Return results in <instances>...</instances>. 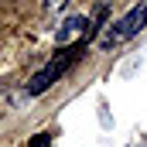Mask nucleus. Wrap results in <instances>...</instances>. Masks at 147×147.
Instances as JSON below:
<instances>
[{"mask_svg": "<svg viewBox=\"0 0 147 147\" xmlns=\"http://www.w3.org/2000/svg\"><path fill=\"white\" fill-rule=\"evenodd\" d=\"M79 55H82V45H72V48H58V51H55V58H51V62H48L41 72H34V75H31V82H28V92H31V96H41V92H45L51 82H58L62 75L72 69V62L79 58Z\"/></svg>", "mask_w": 147, "mask_h": 147, "instance_id": "obj_1", "label": "nucleus"}, {"mask_svg": "<svg viewBox=\"0 0 147 147\" xmlns=\"http://www.w3.org/2000/svg\"><path fill=\"white\" fill-rule=\"evenodd\" d=\"M144 28H147V3H137L134 10H127L123 21H116L110 31L99 34V48H113V45H120L127 38H137Z\"/></svg>", "mask_w": 147, "mask_h": 147, "instance_id": "obj_2", "label": "nucleus"}, {"mask_svg": "<svg viewBox=\"0 0 147 147\" xmlns=\"http://www.w3.org/2000/svg\"><path fill=\"white\" fill-rule=\"evenodd\" d=\"M92 31H96V28H92V17H86V14H79V17H69V21L62 24V31L55 34V45H58V48L82 45V41L92 34Z\"/></svg>", "mask_w": 147, "mask_h": 147, "instance_id": "obj_3", "label": "nucleus"}, {"mask_svg": "<svg viewBox=\"0 0 147 147\" xmlns=\"http://www.w3.org/2000/svg\"><path fill=\"white\" fill-rule=\"evenodd\" d=\"M28 147H51V137H48V134H34Z\"/></svg>", "mask_w": 147, "mask_h": 147, "instance_id": "obj_4", "label": "nucleus"}, {"mask_svg": "<svg viewBox=\"0 0 147 147\" xmlns=\"http://www.w3.org/2000/svg\"><path fill=\"white\" fill-rule=\"evenodd\" d=\"M65 3H69V0H48V10H62Z\"/></svg>", "mask_w": 147, "mask_h": 147, "instance_id": "obj_5", "label": "nucleus"}]
</instances>
